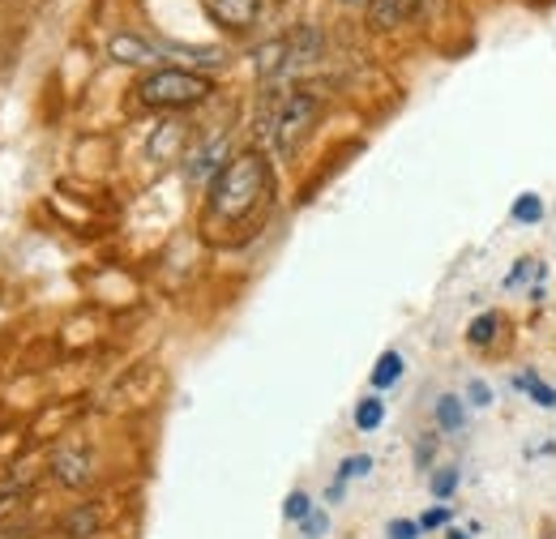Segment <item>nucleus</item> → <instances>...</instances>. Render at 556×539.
<instances>
[{"mask_svg": "<svg viewBox=\"0 0 556 539\" xmlns=\"http://www.w3.org/2000/svg\"><path fill=\"white\" fill-rule=\"evenodd\" d=\"M343 4H372V0H343Z\"/></svg>", "mask_w": 556, "mask_h": 539, "instance_id": "b1692460", "label": "nucleus"}, {"mask_svg": "<svg viewBox=\"0 0 556 539\" xmlns=\"http://www.w3.org/2000/svg\"><path fill=\"white\" fill-rule=\"evenodd\" d=\"M458 479H463L458 467H441V472L428 479V488H432V497H437V501H450V497L458 492Z\"/></svg>", "mask_w": 556, "mask_h": 539, "instance_id": "4468645a", "label": "nucleus"}, {"mask_svg": "<svg viewBox=\"0 0 556 539\" xmlns=\"http://www.w3.org/2000/svg\"><path fill=\"white\" fill-rule=\"evenodd\" d=\"M313 121H317V99H313L308 90H291L275 112L278 146H282V150H295V141L313 129Z\"/></svg>", "mask_w": 556, "mask_h": 539, "instance_id": "7ed1b4c3", "label": "nucleus"}, {"mask_svg": "<svg viewBox=\"0 0 556 539\" xmlns=\"http://www.w3.org/2000/svg\"><path fill=\"white\" fill-rule=\"evenodd\" d=\"M313 510H317V505L308 501V492H291V497L282 501V518H287V523H304Z\"/></svg>", "mask_w": 556, "mask_h": 539, "instance_id": "dca6fc26", "label": "nucleus"}, {"mask_svg": "<svg viewBox=\"0 0 556 539\" xmlns=\"http://www.w3.org/2000/svg\"><path fill=\"white\" fill-rule=\"evenodd\" d=\"M540 218H544V202L535 193H522L514 202V223H540Z\"/></svg>", "mask_w": 556, "mask_h": 539, "instance_id": "f3484780", "label": "nucleus"}, {"mask_svg": "<svg viewBox=\"0 0 556 539\" xmlns=\"http://www.w3.org/2000/svg\"><path fill=\"white\" fill-rule=\"evenodd\" d=\"M386 536H390V539H419L424 531H419L416 518H394V523L386 527Z\"/></svg>", "mask_w": 556, "mask_h": 539, "instance_id": "aec40b11", "label": "nucleus"}, {"mask_svg": "<svg viewBox=\"0 0 556 539\" xmlns=\"http://www.w3.org/2000/svg\"><path fill=\"white\" fill-rule=\"evenodd\" d=\"M56 479H61V484H70V488H81V484L90 479L86 459H77V454H56Z\"/></svg>", "mask_w": 556, "mask_h": 539, "instance_id": "1a4fd4ad", "label": "nucleus"}, {"mask_svg": "<svg viewBox=\"0 0 556 539\" xmlns=\"http://www.w3.org/2000/svg\"><path fill=\"white\" fill-rule=\"evenodd\" d=\"M381 419H386V403H381V399H364V403L355 406V428H359V433L381 428Z\"/></svg>", "mask_w": 556, "mask_h": 539, "instance_id": "f8f14e48", "label": "nucleus"}, {"mask_svg": "<svg viewBox=\"0 0 556 539\" xmlns=\"http://www.w3.org/2000/svg\"><path fill=\"white\" fill-rule=\"evenodd\" d=\"M210 90H214V82L202 73H189V68H154L138 86L146 108H189V103H202Z\"/></svg>", "mask_w": 556, "mask_h": 539, "instance_id": "f03ea898", "label": "nucleus"}, {"mask_svg": "<svg viewBox=\"0 0 556 539\" xmlns=\"http://www.w3.org/2000/svg\"><path fill=\"white\" fill-rule=\"evenodd\" d=\"M432 419H437L441 433H463V424H467V403H463L458 394H441V399L432 403Z\"/></svg>", "mask_w": 556, "mask_h": 539, "instance_id": "0eeeda50", "label": "nucleus"}, {"mask_svg": "<svg viewBox=\"0 0 556 539\" xmlns=\"http://www.w3.org/2000/svg\"><path fill=\"white\" fill-rule=\"evenodd\" d=\"M99 531V518L90 514V505L86 510H73L70 518H65V536H73V539H90Z\"/></svg>", "mask_w": 556, "mask_h": 539, "instance_id": "ddd939ff", "label": "nucleus"}, {"mask_svg": "<svg viewBox=\"0 0 556 539\" xmlns=\"http://www.w3.org/2000/svg\"><path fill=\"white\" fill-rule=\"evenodd\" d=\"M416 9H419V0H372V4H368V13H372V26H377V30L403 26Z\"/></svg>", "mask_w": 556, "mask_h": 539, "instance_id": "423d86ee", "label": "nucleus"}, {"mask_svg": "<svg viewBox=\"0 0 556 539\" xmlns=\"http://www.w3.org/2000/svg\"><path fill=\"white\" fill-rule=\"evenodd\" d=\"M445 539H467V531H458V527H450V531H445Z\"/></svg>", "mask_w": 556, "mask_h": 539, "instance_id": "5701e85b", "label": "nucleus"}, {"mask_svg": "<svg viewBox=\"0 0 556 539\" xmlns=\"http://www.w3.org/2000/svg\"><path fill=\"white\" fill-rule=\"evenodd\" d=\"M518 390H527L540 406H556V390L553 386H544L535 373H522V377H518Z\"/></svg>", "mask_w": 556, "mask_h": 539, "instance_id": "2eb2a0df", "label": "nucleus"}, {"mask_svg": "<svg viewBox=\"0 0 556 539\" xmlns=\"http://www.w3.org/2000/svg\"><path fill=\"white\" fill-rule=\"evenodd\" d=\"M300 531H304L308 539L326 536V531H330V514H326V510H313V514L300 523Z\"/></svg>", "mask_w": 556, "mask_h": 539, "instance_id": "6ab92c4d", "label": "nucleus"}, {"mask_svg": "<svg viewBox=\"0 0 556 539\" xmlns=\"http://www.w3.org/2000/svg\"><path fill=\"white\" fill-rule=\"evenodd\" d=\"M450 518H454V510L450 505H432V510H424L416 523L419 531H441V527H450Z\"/></svg>", "mask_w": 556, "mask_h": 539, "instance_id": "a211bd4d", "label": "nucleus"}, {"mask_svg": "<svg viewBox=\"0 0 556 539\" xmlns=\"http://www.w3.org/2000/svg\"><path fill=\"white\" fill-rule=\"evenodd\" d=\"M202 4H206L210 17L218 26H227V30H249L257 22V13H262V0H202Z\"/></svg>", "mask_w": 556, "mask_h": 539, "instance_id": "20e7f679", "label": "nucleus"}, {"mask_svg": "<svg viewBox=\"0 0 556 539\" xmlns=\"http://www.w3.org/2000/svg\"><path fill=\"white\" fill-rule=\"evenodd\" d=\"M399 377H403V355H399V351H386V355L377 360V368H372V386L386 390V386H394Z\"/></svg>", "mask_w": 556, "mask_h": 539, "instance_id": "9d476101", "label": "nucleus"}, {"mask_svg": "<svg viewBox=\"0 0 556 539\" xmlns=\"http://www.w3.org/2000/svg\"><path fill=\"white\" fill-rule=\"evenodd\" d=\"M432 454H437V441H432V437H424V441H419V450H416V463L419 467H428V459H432Z\"/></svg>", "mask_w": 556, "mask_h": 539, "instance_id": "4be33fe9", "label": "nucleus"}, {"mask_svg": "<svg viewBox=\"0 0 556 539\" xmlns=\"http://www.w3.org/2000/svg\"><path fill=\"white\" fill-rule=\"evenodd\" d=\"M266 198V159L257 154H240L231 159L218 180H214V193H210V218H223V223H244Z\"/></svg>", "mask_w": 556, "mask_h": 539, "instance_id": "f257e3e1", "label": "nucleus"}, {"mask_svg": "<svg viewBox=\"0 0 556 539\" xmlns=\"http://www.w3.org/2000/svg\"><path fill=\"white\" fill-rule=\"evenodd\" d=\"M496 330H501V317H496V313H480V317L467 326V342H471V347H488V342L496 338Z\"/></svg>", "mask_w": 556, "mask_h": 539, "instance_id": "9b49d317", "label": "nucleus"}, {"mask_svg": "<svg viewBox=\"0 0 556 539\" xmlns=\"http://www.w3.org/2000/svg\"><path fill=\"white\" fill-rule=\"evenodd\" d=\"M467 403H471V406H488V403H492V390H488L484 381H471V386H467Z\"/></svg>", "mask_w": 556, "mask_h": 539, "instance_id": "412c9836", "label": "nucleus"}, {"mask_svg": "<svg viewBox=\"0 0 556 539\" xmlns=\"http://www.w3.org/2000/svg\"><path fill=\"white\" fill-rule=\"evenodd\" d=\"M368 472H372V459H368V454H351V459H343V467H339V475H334V488H330V501L343 497L348 479H359V475H368Z\"/></svg>", "mask_w": 556, "mask_h": 539, "instance_id": "6e6552de", "label": "nucleus"}, {"mask_svg": "<svg viewBox=\"0 0 556 539\" xmlns=\"http://www.w3.org/2000/svg\"><path fill=\"white\" fill-rule=\"evenodd\" d=\"M108 52H112V61H121V65H150V61H159V52L138 39V35H116L112 43H108Z\"/></svg>", "mask_w": 556, "mask_h": 539, "instance_id": "39448f33", "label": "nucleus"}]
</instances>
